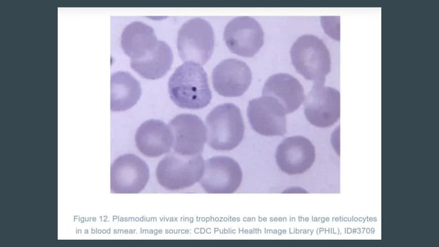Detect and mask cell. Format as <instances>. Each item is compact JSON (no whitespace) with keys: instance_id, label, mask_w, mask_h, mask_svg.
Instances as JSON below:
<instances>
[{"instance_id":"cell-1","label":"cell","mask_w":439,"mask_h":247,"mask_svg":"<svg viewBox=\"0 0 439 247\" xmlns=\"http://www.w3.org/2000/svg\"><path fill=\"white\" fill-rule=\"evenodd\" d=\"M168 89L171 99L182 108H204L212 98L206 71L200 64L192 61L184 62L175 69Z\"/></svg>"},{"instance_id":"cell-2","label":"cell","mask_w":439,"mask_h":247,"mask_svg":"<svg viewBox=\"0 0 439 247\" xmlns=\"http://www.w3.org/2000/svg\"><path fill=\"white\" fill-rule=\"evenodd\" d=\"M207 142L217 151H230L242 142L244 124L239 108L224 103L213 108L206 118Z\"/></svg>"},{"instance_id":"cell-3","label":"cell","mask_w":439,"mask_h":247,"mask_svg":"<svg viewBox=\"0 0 439 247\" xmlns=\"http://www.w3.org/2000/svg\"><path fill=\"white\" fill-rule=\"evenodd\" d=\"M295 69L314 84H324L331 69L330 54L323 41L312 34L299 36L290 48Z\"/></svg>"},{"instance_id":"cell-4","label":"cell","mask_w":439,"mask_h":247,"mask_svg":"<svg viewBox=\"0 0 439 247\" xmlns=\"http://www.w3.org/2000/svg\"><path fill=\"white\" fill-rule=\"evenodd\" d=\"M204 163L201 153L185 155L175 151L170 153L157 166V180L169 191L189 188L201 180Z\"/></svg>"},{"instance_id":"cell-5","label":"cell","mask_w":439,"mask_h":247,"mask_svg":"<svg viewBox=\"0 0 439 247\" xmlns=\"http://www.w3.org/2000/svg\"><path fill=\"white\" fill-rule=\"evenodd\" d=\"M215 44L211 25L200 17L185 22L178 33L177 47L181 59L204 65L211 58Z\"/></svg>"},{"instance_id":"cell-6","label":"cell","mask_w":439,"mask_h":247,"mask_svg":"<svg viewBox=\"0 0 439 247\" xmlns=\"http://www.w3.org/2000/svg\"><path fill=\"white\" fill-rule=\"evenodd\" d=\"M243 173L238 162L228 156H214L205 161L200 183L208 193H233L240 186Z\"/></svg>"},{"instance_id":"cell-7","label":"cell","mask_w":439,"mask_h":247,"mask_svg":"<svg viewBox=\"0 0 439 247\" xmlns=\"http://www.w3.org/2000/svg\"><path fill=\"white\" fill-rule=\"evenodd\" d=\"M149 179L147 163L134 154H124L111 165L110 186L113 193H138Z\"/></svg>"},{"instance_id":"cell-8","label":"cell","mask_w":439,"mask_h":247,"mask_svg":"<svg viewBox=\"0 0 439 247\" xmlns=\"http://www.w3.org/2000/svg\"><path fill=\"white\" fill-rule=\"evenodd\" d=\"M307 120L318 127H328L340 117V93L323 84H314L303 100Z\"/></svg>"},{"instance_id":"cell-9","label":"cell","mask_w":439,"mask_h":247,"mask_svg":"<svg viewBox=\"0 0 439 247\" xmlns=\"http://www.w3.org/2000/svg\"><path fill=\"white\" fill-rule=\"evenodd\" d=\"M264 32L261 25L253 17H237L225 27L224 39L234 54L253 57L264 44Z\"/></svg>"},{"instance_id":"cell-10","label":"cell","mask_w":439,"mask_h":247,"mask_svg":"<svg viewBox=\"0 0 439 247\" xmlns=\"http://www.w3.org/2000/svg\"><path fill=\"white\" fill-rule=\"evenodd\" d=\"M286 111L274 98L262 96L250 100L247 116L252 128L266 136H283L286 133Z\"/></svg>"},{"instance_id":"cell-11","label":"cell","mask_w":439,"mask_h":247,"mask_svg":"<svg viewBox=\"0 0 439 247\" xmlns=\"http://www.w3.org/2000/svg\"><path fill=\"white\" fill-rule=\"evenodd\" d=\"M175 152L192 155L201 153L207 141V131L202 119L194 114H181L169 123Z\"/></svg>"},{"instance_id":"cell-12","label":"cell","mask_w":439,"mask_h":247,"mask_svg":"<svg viewBox=\"0 0 439 247\" xmlns=\"http://www.w3.org/2000/svg\"><path fill=\"white\" fill-rule=\"evenodd\" d=\"M275 159L283 173L290 175L302 174L314 164L315 148L304 136L288 137L278 145Z\"/></svg>"},{"instance_id":"cell-13","label":"cell","mask_w":439,"mask_h":247,"mask_svg":"<svg viewBox=\"0 0 439 247\" xmlns=\"http://www.w3.org/2000/svg\"><path fill=\"white\" fill-rule=\"evenodd\" d=\"M211 78L213 88L219 94L225 97H237L248 89L252 74L244 61L226 58L215 66Z\"/></svg>"},{"instance_id":"cell-14","label":"cell","mask_w":439,"mask_h":247,"mask_svg":"<svg viewBox=\"0 0 439 247\" xmlns=\"http://www.w3.org/2000/svg\"><path fill=\"white\" fill-rule=\"evenodd\" d=\"M135 141L138 149L143 155L156 158L170 151L173 137L169 126L165 122L150 119L138 128Z\"/></svg>"},{"instance_id":"cell-15","label":"cell","mask_w":439,"mask_h":247,"mask_svg":"<svg viewBox=\"0 0 439 247\" xmlns=\"http://www.w3.org/2000/svg\"><path fill=\"white\" fill-rule=\"evenodd\" d=\"M262 96L275 98L283 106L286 114L297 110L305 98L300 82L286 73L270 76L262 89Z\"/></svg>"},{"instance_id":"cell-16","label":"cell","mask_w":439,"mask_h":247,"mask_svg":"<svg viewBox=\"0 0 439 247\" xmlns=\"http://www.w3.org/2000/svg\"><path fill=\"white\" fill-rule=\"evenodd\" d=\"M158 43L153 29L140 21L127 25L121 34V47L131 61L144 58L156 49Z\"/></svg>"},{"instance_id":"cell-17","label":"cell","mask_w":439,"mask_h":247,"mask_svg":"<svg viewBox=\"0 0 439 247\" xmlns=\"http://www.w3.org/2000/svg\"><path fill=\"white\" fill-rule=\"evenodd\" d=\"M140 96V84L129 72H117L111 75V111H122L130 109L136 104Z\"/></svg>"},{"instance_id":"cell-18","label":"cell","mask_w":439,"mask_h":247,"mask_svg":"<svg viewBox=\"0 0 439 247\" xmlns=\"http://www.w3.org/2000/svg\"><path fill=\"white\" fill-rule=\"evenodd\" d=\"M173 61V55L169 45L158 41L156 49L144 58L131 61V68L141 76L147 79H158L169 70Z\"/></svg>"}]
</instances>
